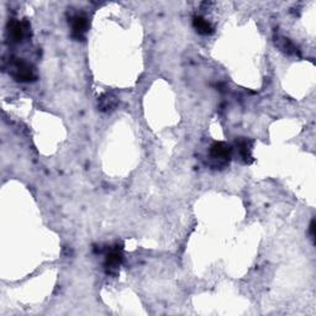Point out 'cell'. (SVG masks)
Wrapping results in <instances>:
<instances>
[{
    "label": "cell",
    "instance_id": "cell-6",
    "mask_svg": "<svg viewBox=\"0 0 316 316\" xmlns=\"http://www.w3.org/2000/svg\"><path fill=\"white\" fill-rule=\"evenodd\" d=\"M29 25L28 22H19L13 21L9 26V35H10L11 40L15 42H21L25 37V32L28 30Z\"/></svg>",
    "mask_w": 316,
    "mask_h": 316
},
{
    "label": "cell",
    "instance_id": "cell-9",
    "mask_svg": "<svg viewBox=\"0 0 316 316\" xmlns=\"http://www.w3.org/2000/svg\"><path fill=\"white\" fill-rule=\"evenodd\" d=\"M309 233H310V237H311V240L314 241V239H315V220H311V222H310Z\"/></svg>",
    "mask_w": 316,
    "mask_h": 316
},
{
    "label": "cell",
    "instance_id": "cell-3",
    "mask_svg": "<svg viewBox=\"0 0 316 316\" xmlns=\"http://www.w3.org/2000/svg\"><path fill=\"white\" fill-rule=\"evenodd\" d=\"M232 148L226 142H215L210 147V156L213 160L220 161V162H227L231 158Z\"/></svg>",
    "mask_w": 316,
    "mask_h": 316
},
{
    "label": "cell",
    "instance_id": "cell-7",
    "mask_svg": "<svg viewBox=\"0 0 316 316\" xmlns=\"http://www.w3.org/2000/svg\"><path fill=\"white\" fill-rule=\"evenodd\" d=\"M118 104L119 99L116 98L115 95L109 94V93H108V94H104L100 99H99V109L104 111V113L113 111L116 107H118Z\"/></svg>",
    "mask_w": 316,
    "mask_h": 316
},
{
    "label": "cell",
    "instance_id": "cell-5",
    "mask_svg": "<svg viewBox=\"0 0 316 316\" xmlns=\"http://www.w3.org/2000/svg\"><path fill=\"white\" fill-rule=\"evenodd\" d=\"M122 259H124V256H122L121 248L116 247L110 250V252L107 254V258H105V267H107L108 272L116 271L122 263Z\"/></svg>",
    "mask_w": 316,
    "mask_h": 316
},
{
    "label": "cell",
    "instance_id": "cell-2",
    "mask_svg": "<svg viewBox=\"0 0 316 316\" xmlns=\"http://www.w3.org/2000/svg\"><path fill=\"white\" fill-rule=\"evenodd\" d=\"M72 25V36L73 39L82 41L84 40L87 30H88V19L83 14H75L74 16L71 17Z\"/></svg>",
    "mask_w": 316,
    "mask_h": 316
},
{
    "label": "cell",
    "instance_id": "cell-1",
    "mask_svg": "<svg viewBox=\"0 0 316 316\" xmlns=\"http://www.w3.org/2000/svg\"><path fill=\"white\" fill-rule=\"evenodd\" d=\"M13 77L19 82H32L36 79L34 69L28 62L22 60H15L11 62Z\"/></svg>",
    "mask_w": 316,
    "mask_h": 316
},
{
    "label": "cell",
    "instance_id": "cell-8",
    "mask_svg": "<svg viewBox=\"0 0 316 316\" xmlns=\"http://www.w3.org/2000/svg\"><path fill=\"white\" fill-rule=\"evenodd\" d=\"M193 26H194V29L197 30L198 34L200 35H210L214 32L213 25L201 16L193 17Z\"/></svg>",
    "mask_w": 316,
    "mask_h": 316
},
{
    "label": "cell",
    "instance_id": "cell-4",
    "mask_svg": "<svg viewBox=\"0 0 316 316\" xmlns=\"http://www.w3.org/2000/svg\"><path fill=\"white\" fill-rule=\"evenodd\" d=\"M252 145L253 141H251V140L248 139H245V137H240V139L236 140L237 152H239L242 162L246 163V165H251V163L253 162Z\"/></svg>",
    "mask_w": 316,
    "mask_h": 316
}]
</instances>
